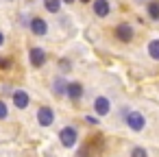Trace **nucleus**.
<instances>
[{"instance_id":"20e7f679","label":"nucleus","mask_w":159,"mask_h":157,"mask_svg":"<svg viewBox=\"0 0 159 157\" xmlns=\"http://www.w3.org/2000/svg\"><path fill=\"white\" fill-rule=\"evenodd\" d=\"M29 57H31V66H33V68H42V66L46 63V53H44L42 48H33V50L29 53Z\"/></svg>"},{"instance_id":"f03ea898","label":"nucleus","mask_w":159,"mask_h":157,"mask_svg":"<svg viewBox=\"0 0 159 157\" xmlns=\"http://www.w3.org/2000/svg\"><path fill=\"white\" fill-rule=\"evenodd\" d=\"M59 140H61V144L68 146V148L74 146V144H76V129H74V127H66V129H61Z\"/></svg>"},{"instance_id":"f3484780","label":"nucleus","mask_w":159,"mask_h":157,"mask_svg":"<svg viewBox=\"0 0 159 157\" xmlns=\"http://www.w3.org/2000/svg\"><path fill=\"white\" fill-rule=\"evenodd\" d=\"M85 122H87V124H98V118H94V116H87V118H85Z\"/></svg>"},{"instance_id":"1a4fd4ad","label":"nucleus","mask_w":159,"mask_h":157,"mask_svg":"<svg viewBox=\"0 0 159 157\" xmlns=\"http://www.w3.org/2000/svg\"><path fill=\"white\" fill-rule=\"evenodd\" d=\"M13 103H16V107H18V109H26V107H29V103H31V98H29V94H26V92L18 90V92H13Z\"/></svg>"},{"instance_id":"f8f14e48","label":"nucleus","mask_w":159,"mask_h":157,"mask_svg":"<svg viewBox=\"0 0 159 157\" xmlns=\"http://www.w3.org/2000/svg\"><path fill=\"white\" fill-rule=\"evenodd\" d=\"M44 7L50 11V13H57L61 9V0H44Z\"/></svg>"},{"instance_id":"aec40b11","label":"nucleus","mask_w":159,"mask_h":157,"mask_svg":"<svg viewBox=\"0 0 159 157\" xmlns=\"http://www.w3.org/2000/svg\"><path fill=\"white\" fill-rule=\"evenodd\" d=\"M81 2H89V0H81Z\"/></svg>"},{"instance_id":"2eb2a0df","label":"nucleus","mask_w":159,"mask_h":157,"mask_svg":"<svg viewBox=\"0 0 159 157\" xmlns=\"http://www.w3.org/2000/svg\"><path fill=\"white\" fill-rule=\"evenodd\" d=\"M131 157H148V153H146L144 148H139V146H137V148H133V150H131Z\"/></svg>"},{"instance_id":"0eeeda50","label":"nucleus","mask_w":159,"mask_h":157,"mask_svg":"<svg viewBox=\"0 0 159 157\" xmlns=\"http://www.w3.org/2000/svg\"><path fill=\"white\" fill-rule=\"evenodd\" d=\"M116 35H118V39H122V42H131V39H133V29L122 22V24L116 26Z\"/></svg>"},{"instance_id":"423d86ee","label":"nucleus","mask_w":159,"mask_h":157,"mask_svg":"<svg viewBox=\"0 0 159 157\" xmlns=\"http://www.w3.org/2000/svg\"><path fill=\"white\" fill-rule=\"evenodd\" d=\"M31 31H33V35H46L48 33V24L42 20V18H33L31 20Z\"/></svg>"},{"instance_id":"6e6552de","label":"nucleus","mask_w":159,"mask_h":157,"mask_svg":"<svg viewBox=\"0 0 159 157\" xmlns=\"http://www.w3.org/2000/svg\"><path fill=\"white\" fill-rule=\"evenodd\" d=\"M66 94L72 98V100H79L83 96V85L81 83H66Z\"/></svg>"},{"instance_id":"dca6fc26","label":"nucleus","mask_w":159,"mask_h":157,"mask_svg":"<svg viewBox=\"0 0 159 157\" xmlns=\"http://www.w3.org/2000/svg\"><path fill=\"white\" fill-rule=\"evenodd\" d=\"M7 113H9V111H7V105H5L2 100H0V118L5 120V118H7Z\"/></svg>"},{"instance_id":"39448f33","label":"nucleus","mask_w":159,"mask_h":157,"mask_svg":"<svg viewBox=\"0 0 159 157\" xmlns=\"http://www.w3.org/2000/svg\"><path fill=\"white\" fill-rule=\"evenodd\" d=\"M94 109H96V113H98V116H107V113L111 111V103H109V98L98 96V98L94 100Z\"/></svg>"},{"instance_id":"9d476101","label":"nucleus","mask_w":159,"mask_h":157,"mask_svg":"<svg viewBox=\"0 0 159 157\" xmlns=\"http://www.w3.org/2000/svg\"><path fill=\"white\" fill-rule=\"evenodd\" d=\"M94 13L98 18H107L109 16V0H94Z\"/></svg>"},{"instance_id":"f257e3e1","label":"nucleus","mask_w":159,"mask_h":157,"mask_svg":"<svg viewBox=\"0 0 159 157\" xmlns=\"http://www.w3.org/2000/svg\"><path fill=\"white\" fill-rule=\"evenodd\" d=\"M126 124H129V129H133V131H142L144 124H146V120H144L142 113L131 111V113H126Z\"/></svg>"},{"instance_id":"4468645a","label":"nucleus","mask_w":159,"mask_h":157,"mask_svg":"<svg viewBox=\"0 0 159 157\" xmlns=\"http://www.w3.org/2000/svg\"><path fill=\"white\" fill-rule=\"evenodd\" d=\"M55 94H57V96L66 94V81H63V79H57V81H55Z\"/></svg>"},{"instance_id":"7ed1b4c3","label":"nucleus","mask_w":159,"mask_h":157,"mask_svg":"<svg viewBox=\"0 0 159 157\" xmlns=\"http://www.w3.org/2000/svg\"><path fill=\"white\" fill-rule=\"evenodd\" d=\"M37 122H39L42 127H50V124L55 122L52 109H50V107H39V111H37Z\"/></svg>"},{"instance_id":"ddd939ff","label":"nucleus","mask_w":159,"mask_h":157,"mask_svg":"<svg viewBox=\"0 0 159 157\" xmlns=\"http://www.w3.org/2000/svg\"><path fill=\"white\" fill-rule=\"evenodd\" d=\"M148 53H150L152 59H159V39H152L148 44Z\"/></svg>"},{"instance_id":"6ab92c4d","label":"nucleus","mask_w":159,"mask_h":157,"mask_svg":"<svg viewBox=\"0 0 159 157\" xmlns=\"http://www.w3.org/2000/svg\"><path fill=\"white\" fill-rule=\"evenodd\" d=\"M63 2H74V0H63Z\"/></svg>"},{"instance_id":"9b49d317","label":"nucleus","mask_w":159,"mask_h":157,"mask_svg":"<svg viewBox=\"0 0 159 157\" xmlns=\"http://www.w3.org/2000/svg\"><path fill=\"white\" fill-rule=\"evenodd\" d=\"M148 16H150L152 20H159V0L148 2Z\"/></svg>"},{"instance_id":"a211bd4d","label":"nucleus","mask_w":159,"mask_h":157,"mask_svg":"<svg viewBox=\"0 0 159 157\" xmlns=\"http://www.w3.org/2000/svg\"><path fill=\"white\" fill-rule=\"evenodd\" d=\"M2 44H5V35H2V33H0V46H2Z\"/></svg>"}]
</instances>
